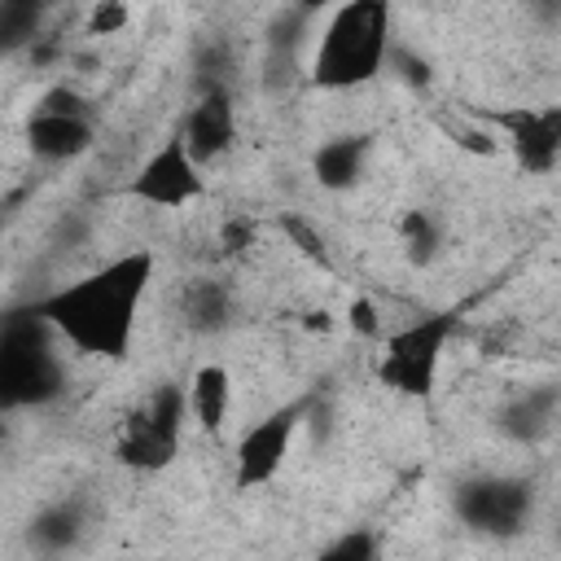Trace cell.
<instances>
[{
	"label": "cell",
	"instance_id": "1",
	"mask_svg": "<svg viewBox=\"0 0 561 561\" xmlns=\"http://www.w3.org/2000/svg\"><path fill=\"white\" fill-rule=\"evenodd\" d=\"M149 280H153V254L131 250L70 285H57L39 302H31V311L53 329V337L70 342L75 351L123 359L131 346Z\"/></svg>",
	"mask_w": 561,
	"mask_h": 561
},
{
	"label": "cell",
	"instance_id": "2",
	"mask_svg": "<svg viewBox=\"0 0 561 561\" xmlns=\"http://www.w3.org/2000/svg\"><path fill=\"white\" fill-rule=\"evenodd\" d=\"M390 9L381 0H351L337 4L329 13H320L311 48H307V66L302 75L320 88V92H351L373 83L386 70V53H390Z\"/></svg>",
	"mask_w": 561,
	"mask_h": 561
},
{
	"label": "cell",
	"instance_id": "3",
	"mask_svg": "<svg viewBox=\"0 0 561 561\" xmlns=\"http://www.w3.org/2000/svg\"><path fill=\"white\" fill-rule=\"evenodd\" d=\"M61 390V359L53 329L26 311L0 324V408H31Z\"/></svg>",
	"mask_w": 561,
	"mask_h": 561
},
{
	"label": "cell",
	"instance_id": "4",
	"mask_svg": "<svg viewBox=\"0 0 561 561\" xmlns=\"http://www.w3.org/2000/svg\"><path fill=\"white\" fill-rule=\"evenodd\" d=\"M456 324H460L456 311H430V316H412L403 329L386 333V351L377 364L381 386L425 399L438 381V364H443V351H447Z\"/></svg>",
	"mask_w": 561,
	"mask_h": 561
},
{
	"label": "cell",
	"instance_id": "5",
	"mask_svg": "<svg viewBox=\"0 0 561 561\" xmlns=\"http://www.w3.org/2000/svg\"><path fill=\"white\" fill-rule=\"evenodd\" d=\"M456 517L491 539H513L530 526L535 513V486L517 473H469L456 482Z\"/></svg>",
	"mask_w": 561,
	"mask_h": 561
},
{
	"label": "cell",
	"instance_id": "6",
	"mask_svg": "<svg viewBox=\"0 0 561 561\" xmlns=\"http://www.w3.org/2000/svg\"><path fill=\"white\" fill-rule=\"evenodd\" d=\"M184 416H188L184 386H158L149 394V403L127 416L123 438H118V460L127 469H140V473H153V469L171 465V456L180 447Z\"/></svg>",
	"mask_w": 561,
	"mask_h": 561
},
{
	"label": "cell",
	"instance_id": "7",
	"mask_svg": "<svg viewBox=\"0 0 561 561\" xmlns=\"http://www.w3.org/2000/svg\"><path fill=\"white\" fill-rule=\"evenodd\" d=\"M302 412H307V399H289L280 408H272L267 416H259L241 438H237V451H232V478L237 486H263L280 473L285 456L294 451V438L302 430Z\"/></svg>",
	"mask_w": 561,
	"mask_h": 561
},
{
	"label": "cell",
	"instance_id": "8",
	"mask_svg": "<svg viewBox=\"0 0 561 561\" xmlns=\"http://www.w3.org/2000/svg\"><path fill=\"white\" fill-rule=\"evenodd\" d=\"M131 197L136 202H149V206H162V210H180L188 202H197L206 193V180H202V167L188 158L180 131H171L131 175Z\"/></svg>",
	"mask_w": 561,
	"mask_h": 561
},
{
	"label": "cell",
	"instance_id": "9",
	"mask_svg": "<svg viewBox=\"0 0 561 561\" xmlns=\"http://www.w3.org/2000/svg\"><path fill=\"white\" fill-rule=\"evenodd\" d=\"M491 127L504 131L513 158L530 175H548L557 167V158H561V110L557 105H548V110H530V105L495 110Z\"/></svg>",
	"mask_w": 561,
	"mask_h": 561
},
{
	"label": "cell",
	"instance_id": "10",
	"mask_svg": "<svg viewBox=\"0 0 561 561\" xmlns=\"http://www.w3.org/2000/svg\"><path fill=\"white\" fill-rule=\"evenodd\" d=\"M175 131H180V140H184V149L197 167L219 162L237 145V105H232L228 88L224 92H202L197 105L184 114V123Z\"/></svg>",
	"mask_w": 561,
	"mask_h": 561
},
{
	"label": "cell",
	"instance_id": "11",
	"mask_svg": "<svg viewBox=\"0 0 561 561\" xmlns=\"http://www.w3.org/2000/svg\"><path fill=\"white\" fill-rule=\"evenodd\" d=\"M96 127L88 110H39L26 123V145L39 162H75L92 149Z\"/></svg>",
	"mask_w": 561,
	"mask_h": 561
},
{
	"label": "cell",
	"instance_id": "12",
	"mask_svg": "<svg viewBox=\"0 0 561 561\" xmlns=\"http://www.w3.org/2000/svg\"><path fill=\"white\" fill-rule=\"evenodd\" d=\"M557 412H561L557 381H539V386H526V390L508 394L495 408V430L517 447H535L557 430Z\"/></svg>",
	"mask_w": 561,
	"mask_h": 561
},
{
	"label": "cell",
	"instance_id": "13",
	"mask_svg": "<svg viewBox=\"0 0 561 561\" xmlns=\"http://www.w3.org/2000/svg\"><path fill=\"white\" fill-rule=\"evenodd\" d=\"M368 153H373V140L364 131H337L329 140L316 145L311 153V180L329 193H346L364 180L368 171Z\"/></svg>",
	"mask_w": 561,
	"mask_h": 561
},
{
	"label": "cell",
	"instance_id": "14",
	"mask_svg": "<svg viewBox=\"0 0 561 561\" xmlns=\"http://www.w3.org/2000/svg\"><path fill=\"white\" fill-rule=\"evenodd\" d=\"M184 403H188V416L206 434H219L228 425V412H232V373L215 359L197 364L188 386H184Z\"/></svg>",
	"mask_w": 561,
	"mask_h": 561
},
{
	"label": "cell",
	"instance_id": "15",
	"mask_svg": "<svg viewBox=\"0 0 561 561\" xmlns=\"http://www.w3.org/2000/svg\"><path fill=\"white\" fill-rule=\"evenodd\" d=\"M83 526H88L83 504H79V500H57V504H48V508L35 513V522H31V543H35L44 557H61V552H70V548L83 539Z\"/></svg>",
	"mask_w": 561,
	"mask_h": 561
},
{
	"label": "cell",
	"instance_id": "16",
	"mask_svg": "<svg viewBox=\"0 0 561 561\" xmlns=\"http://www.w3.org/2000/svg\"><path fill=\"white\" fill-rule=\"evenodd\" d=\"M180 316L193 333H219L232 320V289L224 280H193L180 298Z\"/></svg>",
	"mask_w": 561,
	"mask_h": 561
},
{
	"label": "cell",
	"instance_id": "17",
	"mask_svg": "<svg viewBox=\"0 0 561 561\" xmlns=\"http://www.w3.org/2000/svg\"><path fill=\"white\" fill-rule=\"evenodd\" d=\"M399 241H403V254H408L416 267H425V263H434V259L443 254V245H447V228H443V219H438L434 210L416 206V210L403 215V224H399Z\"/></svg>",
	"mask_w": 561,
	"mask_h": 561
},
{
	"label": "cell",
	"instance_id": "18",
	"mask_svg": "<svg viewBox=\"0 0 561 561\" xmlns=\"http://www.w3.org/2000/svg\"><path fill=\"white\" fill-rule=\"evenodd\" d=\"M39 4H0V53H13L31 39H39Z\"/></svg>",
	"mask_w": 561,
	"mask_h": 561
},
{
	"label": "cell",
	"instance_id": "19",
	"mask_svg": "<svg viewBox=\"0 0 561 561\" xmlns=\"http://www.w3.org/2000/svg\"><path fill=\"white\" fill-rule=\"evenodd\" d=\"M280 232H285V241H289L307 263L329 267V245H324V237H320V228H316L311 219H302V215H280Z\"/></svg>",
	"mask_w": 561,
	"mask_h": 561
},
{
	"label": "cell",
	"instance_id": "20",
	"mask_svg": "<svg viewBox=\"0 0 561 561\" xmlns=\"http://www.w3.org/2000/svg\"><path fill=\"white\" fill-rule=\"evenodd\" d=\"M316 561H377V535L368 526H351L333 543H324Z\"/></svg>",
	"mask_w": 561,
	"mask_h": 561
},
{
	"label": "cell",
	"instance_id": "21",
	"mask_svg": "<svg viewBox=\"0 0 561 561\" xmlns=\"http://www.w3.org/2000/svg\"><path fill=\"white\" fill-rule=\"evenodd\" d=\"M127 22H131V9L118 4V0H105L88 13V35H118Z\"/></svg>",
	"mask_w": 561,
	"mask_h": 561
},
{
	"label": "cell",
	"instance_id": "22",
	"mask_svg": "<svg viewBox=\"0 0 561 561\" xmlns=\"http://www.w3.org/2000/svg\"><path fill=\"white\" fill-rule=\"evenodd\" d=\"M351 324L364 333V337H381V320H377V307L368 298H355L351 302Z\"/></svg>",
	"mask_w": 561,
	"mask_h": 561
},
{
	"label": "cell",
	"instance_id": "23",
	"mask_svg": "<svg viewBox=\"0 0 561 561\" xmlns=\"http://www.w3.org/2000/svg\"><path fill=\"white\" fill-rule=\"evenodd\" d=\"M250 241H254V224L250 219H228L224 224V245L228 250H245Z\"/></svg>",
	"mask_w": 561,
	"mask_h": 561
}]
</instances>
